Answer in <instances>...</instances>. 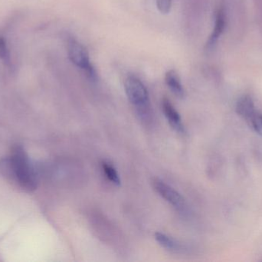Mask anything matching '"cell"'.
<instances>
[{
    "instance_id": "6da1fadb",
    "label": "cell",
    "mask_w": 262,
    "mask_h": 262,
    "mask_svg": "<svg viewBox=\"0 0 262 262\" xmlns=\"http://www.w3.org/2000/svg\"><path fill=\"white\" fill-rule=\"evenodd\" d=\"M0 174L25 192L37 189V176L27 153L21 146H15L9 156L0 159Z\"/></svg>"
},
{
    "instance_id": "7a4b0ae2",
    "label": "cell",
    "mask_w": 262,
    "mask_h": 262,
    "mask_svg": "<svg viewBox=\"0 0 262 262\" xmlns=\"http://www.w3.org/2000/svg\"><path fill=\"white\" fill-rule=\"evenodd\" d=\"M68 53L69 58L75 66L83 69L89 78L96 80V71L91 63L89 52L82 44L75 38H69L68 42Z\"/></svg>"
},
{
    "instance_id": "3957f363",
    "label": "cell",
    "mask_w": 262,
    "mask_h": 262,
    "mask_svg": "<svg viewBox=\"0 0 262 262\" xmlns=\"http://www.w3.org/2000/svg\"><path fill=\"white\" fill-rule=\"evenodd\" d=\"M124 89L131 103L145 113L149 106V93L143 83L135 76H130L124 83Z\"/></svg>"
},
{
    "instance_id": "277c9868",
    "label": "cell",
    "mask_w": 262,
    "mask_h": 262,
    "mask_svg": "<svg viewBox=\"0 0 262 262\" xmlns=\"http://www.w3.org/2000/svg\"><path fill=\"white\" fill-rule=\"evenodd\" d=\"M152 186L156 192L169 204L172 205L179 211L185 209V199L177 190L166 184L163 180L155 178L152 182Z\"/></svg>"
},
{
    "instance_id": "5b68a950",
    "label": "cell",
    "mask_w": 262,
    "mask_h": 262,
    "mask_svg": "<svg viewBox=\"0 0 262 262\" xmlns=\"http://www.w3.org/2000/svg\"><path fill=\"white\" fill-rule=\"evenodd\" d=\"M162 107H163V113L172 129L180 133L184 132V126H183L181 116L169 100L164 98L162 103Z\"/></svg>"
},
{
    "instance_id": "8992f818",
    "label": "cell",
    "mask_w": 262,
    "mask_h": 262,
    "mask_svg": "<svg viewBox=\"0 0 262 262\" xmlns=\"http://www.w3.org/2000/svg\"><path fill=\"white\" fill-rule=\"evenodd\" d=\"M235 109L238 115L246 119V122L249 121L257 112L253 100L249 95H244L238 100Z\"/></svg>"
},
{
    "instance_id": "52a82bcc",
    "label": "cell",
    "mask_w": 262,
    "mask_h": 262,
    "mask_svg": "<svg viewBox=\"0 0 262 262\" xmlns=\"http://www.w3.org/2000/svg\"><path fill=\"white\" fill-rule=\"evenodd\" d=\"M165 80H166V85L169 86L170 90L177 97L183 98L184 96V89H183L180 78L175 71L169 70V72H166Z\"/></svg>"
},
{
    "instance_id": "ba28073f",
    "label": "cell",
    "mask_w": 262,
    "mask_h": 262,
    "mask_svg": "<svg viewBox=\"0 0 262 262\" xmlns=\"http://www.w3.org/2000/svg\"><path fill=\"white\" fill-rule=\"evenodd\" d=\"M225 26H226V17H225L223 10L220 9L217 13L216 18H215V28H214L212 35L208 41L207 46L210 47L212 45L215 44V42L218 39L219 36L221 35L222 32L224 30Z\"/></svg>"
},
{
    "instance_id": "9c48e42d",
    "label": "cell",
    "mask_w": 262,
    "mask_h": 262,
    "mask_svg": "<svg viewBox=\"0 0 262 262\" xmlns=\"http://www.w3.org/2000/svg\"><path fill=\"white\" fill-rule=\"evenodd\" d=\"M155 238L157 243L163 246L166 250L169 251H177L180 249V245L177 241H176L173 238L168 235H165L160 232H157L155 234Z\"/></svg>"
},
{
    "instance_id": "30bf717a",
    "label": "cell",
    "mask_w": 262,
    "mask_h": 262,
    "mask_svg": "<svg viewBox=\"0 0 262 262\" xmlns=\"http://www.w3.org/2000/svg\"><path fill=\"white\" fill-rule=\"evenodd\" d=\"M102 168L106 176L112 183L116 185V186H119L121 184V178H120L118 172L113 166H112L107 162H103Z\"/></svg>"
},
{
    "instance_id": "8fae6325",
    "label": "cell",
    "mask_w": 262,
    "mask_h": 262,
    "mask_svg": "<svg viewBox=\"0 0 262 262\" xmlns=\"http://www.w3.org/2000/svg\"><path fill=\"white\" fill-rule=\"evenodd\" d=\"M0 59H1L6 66H10V52H9L6 38L2 35H0Z\"/></svg>"
},
{
    "instance_id": "7c38bea8",
    "label": "cell",
    "mask_w": 262,
    "mask_h": 262,
    "mask_svg": "<svg viewBox=\"0 0 262 262\" xmlns=\"http://www.w3.org/2000/svg\"><path fill=\"white\" fill-rule=\"evenodd\" d=\"M247 123L257 133L262 135V113L261 112L257 111L255 115Z\"/></svg>"
},
{
    "instance_id": "4fadbf2b",
    "label": "cell",
    "mask_w": 262,
    "mask_h": 262,
    "mask_svg": "<svg viewBox=\"0 0 262 262\" xmlns=\"http://www.w3.org/2000/svg\"><path fill=\"white\" fill-rule=\"evenodd\" d=\"M157 6L161 13H169L172 6V0H157Z\"/></svg>"
}]
</instances>
